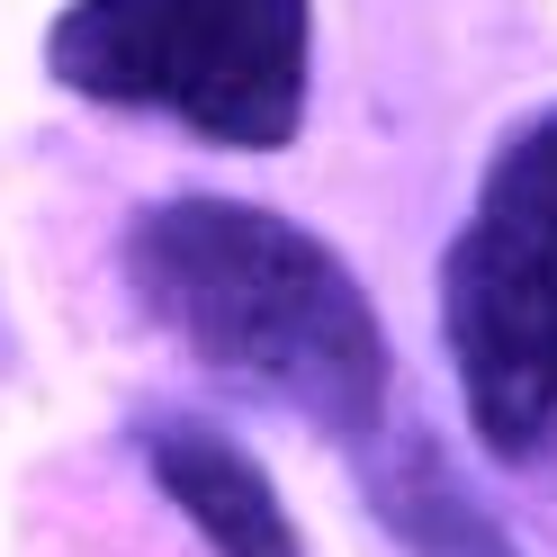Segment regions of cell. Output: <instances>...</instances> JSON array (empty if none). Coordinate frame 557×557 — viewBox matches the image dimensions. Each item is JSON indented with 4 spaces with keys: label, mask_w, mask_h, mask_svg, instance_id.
<instances>
[{
    "label": "cell",
    "mask_w": 557,
    "mask_h": 557,
    "mask_svg": "<svg viewBox=\"0 0 557 557\" xmlns=\"http://www.w3.org/2000/svg\"><path fill=\"white\" fill-rule=\"evenodd\" d=\"M126 288L207 377L297 413L351 468L387 441L396 351L324 234L252 198H162L126 225Z\"/></svg>",
    "instance_id": "cell-1"
},
{
    "label": "cell",
    "mask_w": 557,
    "mask_h": 557,
    "mask_svg": "<svg viewBox=\"0 0 557 557\" xmlns=\"http://www.w3.org/2000/svg\"><path fill=\"white\" fill-rule=\"evenodd\" d=\"M46 73L99 99L189 126L225 153H278L306 126L315 18L306 0H73L46 27Z\"/></svg>",
    "instance_id": "cell-2"
},
{
    "label": "cell",
    "mask_w": 557,
    "mask_h": 557,
    "mask_svg": "<svg viewBox=\"0 0 557 557\" xmlns=\"http://www.w3.org/2000/svg\"><path fill=\"white\" fill-rule=\"evenodd\" d=\"M441 342L485 459L557 449V109L504 135L441 261Z\"/></svg>",
    "instance_id": "cell-3"
},
{
    "label": "cell",
    "mask_w": 557,
    "mask_h": 557,
    "mask_svg": "<svg viewBox=\"0 0 557 557\" xmlns=\"http://www.w3.org/2000/svg\"><path fill=\"white\" fill-rule=\"evenodd\" d=\"M126 449L145 459V476L171 495V512H181L216 557H306L297 512L278 504L270 468L225 423L181 413V405H145L126 423Z\"/></svg>",
    "instance_id": "cell-4"
},
{
    "label": "cell",
    "mask_w": 557,
    "mask_h": 557,
    "mask_svg": "<svg viewBox=\"0 0 557 557\" xmlns=\"http://www.w3.org/2000/svg\"><path fill=\"white\" fill-rule=\"evenodd\" d=\"M360 495H369L377 531H387L405 557H521V540L485 512V495L441 459V441H423V432L377 441L360 459Z\"/></svg>",
    "instance_id": "cell-5"
}]
</instances>
